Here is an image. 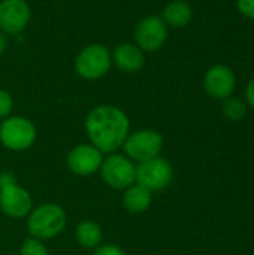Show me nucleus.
<instances>
[{
	"label": "nucleus",
	"mask_w": 254,
	"mask_h": 255,
	"mask_svg": "<svg viewBox=\"0 0 254 255\" xmlns=\"http://www.w3.org/2000/svg\"><path fill=\"white\" fill-rule=\"evenodd\" d=\"M85 131L102 154H112L123 146L130 131L127 115L117 106L100 105L88 112L85 118Z\"/></svg>",
	"instance_id": "1"
},
{
	"label": "nucleus",
	"mask_w": 254,
	"mask_h": 255,
	"mask_svg": "<svg viewBox=\"0 0 254 255\" xmlns=\"http://www.w3.org/2000/svg\"><path fill=\"white\" fill-rule=\"evenodd\" d=\"M66 212L55 203H43L30 211L27 229L31 238L46 241L58 236L66 227Z\"/></svg>",
	"instance_id": "2"
},
{
	"label": "nucleus",
	"mask_w": 254,
	"mask_h": 255,
	"mask_svg": "<svg viewBox=\"0 0 254 255\" xmlns=\"http://www.w3.org/2000/svg\"><path fill=\"white\" fill-rule=\"evenodd\" d=\"M33 200L30 193L19 187L10 172L0 173V209L12 218H24L30 214Z\"/></svg>",
	"instance_id": "3"
},
{
	"label": "nucleus",
	"mask_w": 254,
	"mask_h": 255,
	"mask_svg": "<svg viewBox=\"0 0 254 255\" xmlns=\"http://www.w3.org/2000/svg\"><path fill=\"white\" fill-rule=\"evenodd\" d=\"M112 66L111 51L102 43H91L85 46L75 58L76 73L87 81L103 78Z\"/></svg>",
	"instance_id": "4"
},
{
	"label": "nucleus",
	"mask_w": 254,
	"mask_h": 255,
	"mask_svg": "<svg viewBox=\"0 0 254 255\" xmlns=\"http://www.w3.org/2000/svg\"><path fill=\"white\" fill-rule=\"evenodd\" d=\"M127 158L138 163H144L159 157L163 149V137L159 131L153 128H142L129 133L123 143Z\"/></svg>",
	"instance_id": "5"
},
{
	"label": "nucleus",
	"mask_w": 254,
	"mask_h": 255,
	"mask_svg": "<svg viewBox=\"0 0 254 255\" xmlns=\"http://www.w3.org/2000/svg\"><path fill=\"white\" fill-rule=\"evenodd\" d=\"M36 140L34 124L24 117H7L0 124V142L10 151H24Z\"/></svg>",
	"instance_id": "6"
},
{
	"label": "nucleus",
	"mask_w": 254,
	"mask_h": 255,
	"mask_svg": "<svg viewBox=\"0 0 254 255\" xmlns=\"http://www.w3.org/2000/svg\"><path fill=\"white\" fill-rule=\"evenodd\" d=\"M102 179L114 190H126L135 182L136 167L130 158L121 154H109L100 166Z\"/></svg>",
	"instance_id": "7"
},
{
	"label": "nucleus",
	"mask_w": 254,
	"mask_h": 255,
	"mask_svg": "<svg viewBox=\"0 0 254 255\" xmlns=\"http://www.w3.org/2000/svg\"><path fill=\"white\" fill-rule=\"evenodd\" d=\"M174 178L172 166L162 157H156L153 160L139 163L136 167V176L135 181L145 187L147 190L153 191H162L169 187Z\"/></svg>",
	"instance_id": "8"
},
{
	"label": "nucleus",
	"mask_w": 254,
	"mask_h": 255,
	"mask_svg": "<svg viewBox=\"0 0 254 255\" xmlns=\"http://www.w3.org/2000/svg\"><path fill=\"white\" fill-rule=\"evenodd\" d=\"M135 45L145 52L159 51L168 39V25L157 15L144 16L135 27Z\"/></svg>",
	"instance_id": "9"
},
{
	"label": "nucleus",
	"mask_w": 254,
	"mask_h": 255,
	"mask_svg": "<svg viewBox=\"0 0 254 255\" xmlns=\"http://www.w3.org/2000/svg\"><path fill=\"white\" fill-rule=\"evenodd\" d=\"M30 6L25 0L0 1V31L4 34H19L30 21Z\"/></svg>",
	"instance_id": "10"
},
{
	"label": "nucleus",
	"mask_w": 254,
	"mask_h": 255,
	"mask_svg": "<svg viewBox=\"0 0 254 255\" xmlns=\"http://www.w3.org/2000/svg\"><path fill=\"white\" fill-rule=\"evenodd\" d=\"M103 161V154L93 145H78L67 155V167L73 175L91 176Z\"/></svg>",
	"instance_id": "11"
},
{
	"label": "nucleus",
	"mask_w": 254,
	"mask_h": 255,
	"mask_svg": "<svg viewBox=\"0 0 254 255\" xmlns=\"http://www.w3.org/2000/svg\"><path fill=\"white\" fill-rule=\"evenodd\" d=\"M235 73L225 64H216L208 69L204 78V88L208 96L225 100L232 96L235 90Z\"/></svg>",
	"instance_id": "12"
},
{
	"label": "nucleus",
	"mask_w": 254,
	"mask_h": 255,
	"mask_svg": "<svg viewBox=\"0 0 254 255\" xmlns=\"http://www.w3.org/2000/svg\"><path fill=\"white\" fill-rule=\"evenodd\" d=\"M112 63L124 73H135L142 69L145 63L144 51L135 43H120L111 52Z\"/></svg>",
	"instance_id": "13"
},
{
	"label": "nucleus",
	"mask_w": 254,
	"mask_h": 255,
	"mask_svg": "<svg viewBox=\"0 0 254 255\" xmlns=\"http://www.w3.org/2000/svg\"><path fill=\"white\" fill-rule=\"evenodd\" d=\"M153 196L151 191L139 184H133L124 190L123 194V206L130 214H142L151 205Z\"/></svg>",
	"instance_id": "14"
},
{
	"label": "nucleus",
	"mask_w": 254,
	"mask_h": 255,
	"mask_svg": "<svg viewBox=\"0 0 254 255\" xmlns=\"http://www.w3.org/2000/svg\"><path fill=\"white\" fill-rule=\"evenodd\" d=\"M193 18L192 6L184 0H172L169 1L162 13V19L169 27H186Z\"/></svg>",
	"instance_id": "15"
},
{
	"label": "nucleus",
	"mask_w": 254,
	"mask_h": 255,
	"mask_svg": "<svg viewBox=\"0 0 254 255\" xmlns=\"http://www.w3.org/2000/svg\"><path fill=\"white\" fill-rule=\"evenodd\" d=\"M75 236L78 244L85 248V250H94L97 247H100L102 242V229L97 223L90 221V220H84L76 226L75 230Z\"/></svg>",
	"instance_id": "16"
},
{
	"label": "nucleus",
	"mask_w": 254,
	"mask_h": 255,
	"mask_svg": "<svg viewBox=\"0 0 254 255\" xmlns=\"http://www.w3.org/2000/svg\"><path fill=\"white\" fill-rule=\"evenodd\" d=\"M223 114L226 115V118H229L231 121H240L246 117L247 114V106L246 103L238 99V97H228L225 99L223 103Z\"/></svg>",
	"instance_id": "17"
},
{
	"label": "nucleus",
	"mask_w": 254,
	"mask_h": 255,
	"mask_svg": "<svg viewBox=\"0 0 254 255\" xmlns=\"http://www.w3.org/2000/svg\"><path fill=\"white\" fill-rule=\"evenodd\" d=\"M19 255H49L46 247L42 244V241L28 238L22 242Z\"/></svg>",
	"instance_id": "18"
},
{
	"label": "nucleus",
	"mask_w": 254,
	"mask_h": 255,
	"mask_svg": "<svg viewBox=\"0 0 254 255\" xmlns=\"http://www.w3.org/2000/svg\"><path fill=\"white\" fill-rule=\"evenodd\" d=\"M12 109H13V99H12L10 93L0 88V120L7 118L10 115Z\"/></svg>",
	"instance_id": "19"
},
{
	"label": "nucleus",
	"mask_w": 254,
	"mask_h": 255,
	"mask_svg": "<svg viewBox=\"0 0 254 255\" xmlns=\"http://www.w3.org/2000/svg\"><path fill=\"white\" fill-rule=\"evenodd\" d=\"M93 255H126V253H124L120 247L108 244V245H100V247H97Z\"/></svg>",
	"instance_id": "20"
},
{
	"label": "nucleus",
	"mask_w": 254,
	"mask_h": 255,
	"mask_svg": "<svg viewBox=\"0 0 254 255\" xmlns=\"http://www.w3.org/2000/svg\"><path fill=\"white\" fill-rule=\"evenodd\" d=\"M237 6L244 16L254 19V0H237Z\"/></svg>",
	"instance_id": "21"
},
{
	"label": "nucleus",
	"mask_w": 254,
	"mask_h": 255,
	"mask_svg": "<svg viewBox=\"0 0 254 255\" xmlns=\"http://www.w3.org/2000/svg\"><path fill=\"white\" fill-rule=\"evenodd\" d=\"M246 99H247V103L254 108V78L249 82L247 88H246Z\"/></svg>",
	"instance_id": "22"
},
{
	"label": "nucleus",
	"mask_w": 254,
	"mask_h": 255,
	"mask_svg": "<svg viewBox=\"0 0 254 255\" xmlns=\"http://www.w3.org/2000/svg\"><path fill=\"white\" fill-rule=\"evenodd\" d=\"M7 48V39H6V34L0 31V55L6 51Z\"/></svg>",
	"instance_id": "23"
}]
</instances>
